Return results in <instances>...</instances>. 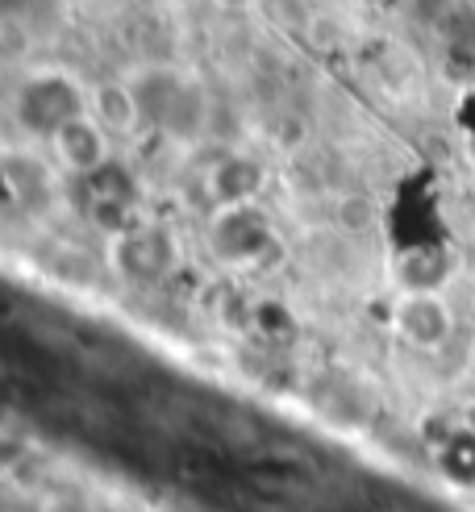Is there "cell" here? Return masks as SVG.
Instances as JSON below:
<instances>
[{
    "instance_id": "obj_1",
    "label": "cell",
    "mask_w": 475,
    "mask_h": 512,
    "mask_svg": "<svg viewBox=\"0 0 475 512\" xmlns=\"http://www.w3.org/2000/svg\"><path fill=\"white\" fill-rule=\"evenodd\" d=\"M13 121L30 142H50L63 125L92 113V88H84L71 71L38 67L13 92Z\"/></svg>"
},
{
    "instance_id": "obj_2",
    "label": "cell",
    "mask_w": 475,
    "mask_h": 512,
    "mask_svg": "<svg viewBox=\"0 0 475 512\" xmlns=\"http://www.w3.org/2000/svg\"><path fill=\"white\" fill-rule=\"evenodd\" d=\"M130 88L138 96V109L146 130H159L171 138H188L205 121V88L188 80L184 71L171 67H146L130 75Z\"/></svg>"
},
{
    "instance_id": "obj_3",
    "label": "cell",
    "mask_w": 475,
    "mask_h": 512,
    "mask_svg": "<svg viewBox=\"0 0 475 512\" xmlns=\"http://www.w3.org/2000/svg\"><path fill=\"white\" fill-rule=\"evenodd\" d=\"M109 271L130 288H159L180 267V238L159 221H138L125 234H113L109 246Z\"/></svg>"
},
{
    "instance_id": "obj_4",
    "label": "cell",
    "mask_w": 475,
    "mask_h": 512,
    "mask_svg": "<svg viewBox=\"0 0 475 512\" xmlns=\"http://www.w3.org/2000/svg\"><path fill=\"white\" fill-rule=\"evenodd\" d=\"M209 254L225 267L255 271L267 263V254L275 250V229L271 217L263 213V204H230V209H213L209 217Z\"/></svg>"
},
{
    "instance_id": "obj_5",
    "label": "cell",
    "mask_w": 475,
    "mask_h": 512,
    "mask_svg": "<svg viewBox=\"0 0 475 512\" xmlns=\"http://www.w3.org/2000/svg\"><path fill=\"white\" fill-rule=\"evenodd\" d=\"M0 175H5L9 200L17 204V209L30 213V217L50 213L63 200V188H67V175L55 167V159L46 155L42 142H34V146H9L5 159H0Z\"/></svg>"
},
{
    "instance_id": "obj_6",
    "label": "cell",
    "mask_w": 475,
    "mask_h": 512,
    "mask_svg": "<svg viewBox=\"0 0 475 512\" xmlns=\"http://www.w3.org/2000/svg\"><path fill=\"white\" fill-rule=\"evenodd\" d=\"M388 325L409 350L438 354L455 338V309L442 292H396Z\"/></svg>"
},
{
    "instance_id": "obj_7",
    "label": "cell",
    "mask_w": 475,
    "mask_h": 512,
    "mask_svg": "<svg viewBox=\"0 0 475 512\" xmlns=\"http://www.w3.org/2000/svg\"><path fill=\"white\" fill-rule=\"evenodd\" d=\"M84 188V204H88V217L96 229H105V238L125 234L130 225H138V184L134 175L125 171L117 159L109 167H100L96 175L80 179Z\"/></svg>"
},
{
    "instance_id": "obj_8",
    "label": "cell",
    "mask_w": 475,
    "mask_h": 512,
    "mask_svg": "<svg viewBox=\"0 0 475 512\" xmlns=\"http://www.w3.org/2000/svg\"><path fill=\"white\" fill-rule=\"evenodd\" d=\"M113 134L100 125L92 113H84V117H75L71 125H63V130L50 138V142H42L46 146V155L55 159V167L67 175V179H88V175H96L100 167H109L113 163Z\"/></svg>"
},
{
    "instance_id": "obj_9",
    "label": "cell",
    "mask_w": 475,
    "mask_h": 512,
    "mask_svg": "<svg viewBox=\"0 0 475 512\" xmlns=\"http://www.w3.org/2000/svg\"><path fill=\"white\" fill-rule=\"evenodd\" d=\"M267 184V171L250 155H225L205 171V192L213 209H230V204H259Z\"/></svg>"
},
{
    "instance_id": "obj_10",
    "label": "cell",
    "mask_w": 475,
    "mask_h": 512,
    "mask_svg": "<svg viewBox=\"0 0 475 512\" xmlns=\"http://www.w3.org/2000/svg\"><path fill=\"white\" fill-rule=\"evenodd\" d=\"M92 117L105 125L113 138H130V134H142L146 130L130 80H109V84L92 88Z\"/></svg>"
},
{
    "instance_id": "obj_11",
    "label": "cell",
    "mask_w": 475,
    "mask_h": 512,
    "mask_svg": "<svg viewBox=\"0 0 475 512\" xmlns=\"http://www.w3.org/2000/svg\"><path fill=\"white\" fill-rule=\"evenodd\" d=\"M450 279V259L438 246H421L396 259V292H442Z\"/></svg>"
},
{
    "instance_id": "obj_12",
    "label": "cell",
    "mask_w": 475,
    "mask_h": 512,
    "mask_svg": "<svg viewBox=\"0 0 475 512\" xmlns=\"http://www.w3.org/2000/svg\"><path fill=\"white\" fill-rule=\"evenodd\" d=\"M438 467L446 479H455V483H467V488H475V433L455 425L442 438L438 446Z\"/></svg>"
},
{
    "instance_id": "obj_13",
    "label": "cell",
    "mask_w": 475,
    "mask_h": 512,
    "mask_svg": "<svg viewBox=\"0 0 475 512\" xmlns=\"http://www.w3.org/2000/svg\"><path fill=\"white\" fill-rule=\"evenodd\" d=\"M34 512H100V504L92 496H84V492L67 488V492H46Z\"/></svg>"
},
{
    "instance_id": "obj_14",
    "label": "cell",
    "mask_w": 475,
    "mask_h": 512,
    "mask_svg": "<svg viewBox=\"0 0 475 512\" xmlns=\"http://www.w3.org/2000/svg\"><path fill=\"white\" fill-rule=\"evenodd\" d=\"M459 125H463V130H467L471 138H475V88L459 100Z\"/></svg>"
},
{
    "instance_id": "obj_15",
    "label": "cell",
    "mask_w": 475,
    "mask_h": 512,
    "mask_svg": "<svg viewBox=\"0 0 475 512\" xmlns=\"http://www.w3.org/2000/svg\"><path fill=\"white\" fill-rule=\"evenodd\" d=\"M217 5H225V9H250V5H259V0H217Z\"/></svg>"
}]
</instances>
